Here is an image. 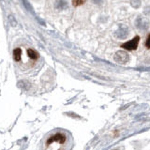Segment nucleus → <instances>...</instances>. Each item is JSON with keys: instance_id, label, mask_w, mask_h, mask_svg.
<instances>
[{"instance_id": "f257e3e1", "label": "nucleus", "mask_w": 150, "mask_h": 150, "mask_svg": "<svg viewBox=\"0 0 150 150\" xmlns=\"http://www.w3.org/2000/svg\"><path fill=\"white\" fill-rule=\"evenodd\" d=\"M67 135L63 132H56L47 140L45 150H66Z\"/></svg>"}, {"instance_id": "f03ea898", "label": "nucleus", "mask_w": 150, "mask_h": 150, "mask_svg": "<svg viewBox=\"0 0 150 150\" xmlns=\"http://www.w3.org/2000/svg\"><path fill=\"white\" fill-rule=\"evenodd\" d=\"M140 41V37L139 36H135L131 40L127 41L125 43L121 45V48H123L127 51H134L138 48V44Z\"/></svg>"}, {"instance_id": "7ed1b4c3", "label": "nucleus", "mask_w": 150, "mask_h": 150, "mask_svg": "<svg viewBox=\"0 0 150 150\" xmlns=\"http://www.w3.org/2000/svg\"><path fill=\"white\" fill-rule=\"evenodd\" d=\"M27 55H28V57H29L30 59H33V60H37L38 58L40 57L39 53L36 52L35 50H33V49H28L27 50Z\"/></svg>"}, {"instance_id": "20e7f679", "label": "nucleus", "mask_w": 150, "mask_h": 150, "mask_svg": "<svg viewBox=\"0 0 150 150\" xmlns=\"http://www.w3.org/2000/svg\"><path fill=\"white\" fill-rule=\"evenodd\" d=\"M13 58L15 61H20L22 58V50L21 48H16L13 51Z\"/></svg>"}, {"instance_id": "39448f33", "label": "nucleus", "mask_w": 150, "mask_h": 150, "mask_svg": "<svg viewBox=\"0 0 150 150\" xmlns=\"http://www.w3.org/2000/svg\"><path fill=\"white\" fill-rule=\"evenodd\" d=\"M144 45H145V47H146L147 49H150V33H149V35L147 36V39H146V40H145Z\"/></svg>"}, {"instance_id": "423d86ee", "label": "nucleus", "mask_w": 150, "mask_h": 150, "mask_svg": "<svg viewBox=\"0 0 150 150\" xmlns=\"http://www.w3.org/2000/svg\"><path fill=\"white\" fill-rule=\"evenodd\" d=\"M83 4H84V1H72V5L74 7H78Z\"/></svg>"}]
</instances>
